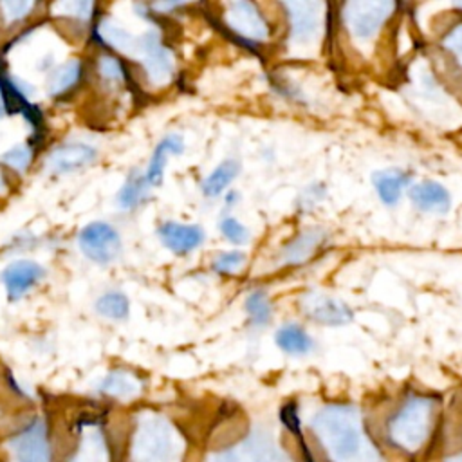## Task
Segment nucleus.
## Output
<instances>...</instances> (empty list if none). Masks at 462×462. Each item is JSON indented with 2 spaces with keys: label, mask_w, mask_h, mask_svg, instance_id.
Instances as JSON below:
<instances>
[{
  "label": "nucleus",
  "mask_w": 462,
  "mask_h": 462,
  "mask_svg": "<svg viewBox=\"0 0 462 462\" xmlns=\"http://www.w3.org/2000/svg\"><path fill=\"white\" fill-rule=\"evenodd\" d=\"M310 428L330 462H381L352 406L328 404L321 408L312 417Z\"/></svg>",
  "instance_id": "nucleus-1"
},
{
  "label": "nucleus",
  "mask_w": 462,
  "mask_h": 462,
  "mask_svg": "<svg viewBox=\"0 0 462 462\" xmlns=\"http://www.w3.org/2000/svg\"><path fill=\"white\" fill-rule=\"evenodd\" d=\"M435 402L430 397H410L388 420V442L406 455H415L430 440Z\"/></svg>",
  "instance_id": "nucleus-2"
},
{
  "label": "nucleus",
  "mask_w": 462,
  "mask_h": 462,
  "mask_svg": "<svg viewBox=\"0 0 462 462\" xmlns=\"http://www.w3.org/2000/svg\"><path fill=\"white\" fill-rule=\"evenodd\" d=\"M180 453V440L168 420L146 417L139 422L132 440L134 462H179Z\"/></svg>",
  "instance_id": "nucleus-3"
},
{
  "label": "nucleus",
  "mask_w": 462,
  "mask_h": 462,
  "mask_svg": "<svg viewBox=\"0 0 462 462\" xmlns=\"http://www.w3.org/2000/svg\"><path fill=\"white\" fill-rule=\"evenodd\" d=\"M393 2H346L343 7V20L348 32L357 42H368L375 36L381 25L393 11Z\"/></svg>",
  "instance_id": "nucleus-4"
},
{
  "label": "nucleus",
  "mask_w": 462,
  "mask_h": 462,
  "mask_svg": "<svg viewBox=\"0 0 462 462\" xmlns=\"http://www.w3.org/2000/svg\"><path fill=\"white\" fill-rule=\"evenodd\" d=\"M148 81L153 87H164L173 76V54L161 43V36L155 29L146 31L137 38V52Z\"/></svg>",
  "instance_id": "nucleus-5"
},
{
  "label": "nucleus",
  "mask_w": 462,
  "mask_h": 462,
  "mask_svg": "<svg viewBox=\"0 0 462 462\" xmlns=\"http://www.w3.org/2000/svg\"><path fill=\"white\" fill-rule=\"evenodd\" d=\"M81 253L96 263H110L121 253V236L106 222H90L78 235Z\"/></svg>",
  "instance_id": "nucleus-6"
},
{
  "label": "nucleus",
  "mask_w": 462,
  "mask_h": 462,
  "mask_svg": "<svg viewBox=\"0 0 462 462\" xmlns=\"http://www.w3.org/2000/svg\"><path fill=\"white\" fill-rule=\"evenodd\" d=\"M16 462H51V442L43 420L34 419L11 440Z\"/></svg>",
  "instance_id": "nucleus-7"
},
{
  "label": "nucleus",
  "mask_w": 462,
  "mask_h": 462,
  "mask_svg": "<svg viewBox=\"0 0 462 462\" xmlns=\"http://www.w3.org/2000/svg\"><path fill=\"white\" fill-rule=\"evenodd\" d=\"M211 462H287V458L269 439L253 435L240 444L217 453Z\"/></svg>",
  "instance_id": "nucleus-8"
},
{
  "label": "nucleus",
  "mask_w": 462,
  "mask_h": 462,
  "mask_svg": "<svg viewBox=\"0 0 462 462\" xmlns=\"http://www.w3.org/2000/svg\"><path fill=\"white\" fill-rule=\"evenodd\" d=\"M291 18V43L309 45L321 29V4L318 2H289L285 4Z\"/></svg>",
  "instance_id": "nucleus-9"
},
{
  "label": "nucleus",
  "mask_w": 462,
  "mask_h": 462,
  "mask_svg": "<svg viewBox=\"0 0 462 462\" xmlns=\"http://www.w3.org/2000/svg\"><path fill=\"white\" fill-rule=\"evenodd\" d=\"M301 309L312 321L321 325L337 327L352 319V310L346 307V303L319 291H309L301 298Z\"/></svg>",
  "instance_id": "nucleus-10"
},
{
  "label": "nucleus",
  "mask_w": 462,
  "mask_h": 462,
  "mask_svg": "<svg viewBox=\"0 0 462 462\" xmlns=\"http://www.w3.org/2000/svg\"><path fill=\"white\" fill-rule=\"evenodd\" d=\"M227 25L247 40H265L269 36V25L251 2H229L226 4Z\"/></svg>",
  "instance_id": "nucleus-11"
},
{
  "label": "nucleus",
  "mask_w": 462,
  "mask_h": 462,
  "mask_svg": "<svg viewBox=\"0 0 462 462\" xmlns=\"http://www.w3.org/2000/svg\"><path fill=\"white\" fill-rule=\"evenodd\" d=\"M67 462H112L105 430L97 422H85L79 428L74 451Z\"/></svg>",
  "instance_id": "nucleus-12"
},
{
  "label": "nucleus",
  "mask_w": 462,
  "mask_h": 462,
  "mask_svg": "<svg viewBox=\"0 0 462 462\" xmlns=\"http://www.w3.org/2000/svg\"><path fill=\"white\" fill-rule=\"evenodd\" d=\"M45 276V269L32 260H14L0 274L9 300L25 296Z\"/></svg>",
  "instance_id": "nucleus-13"
},
{
  "label": "nucleus",
  "mask_w": 462,
  "mask_h": 462,
  "mask_svg": "<svg viewBox=\"0 0 462 462\" xmlns=\"http://www.w3.org/2000/svg\"><path fill=\"white\" fill-rule=\"evenodd\" d=\"M97 152L85 143H67L54 148L47 157V166L54 173H70L94 162Z\"/></svg>",
  "instance_id": "nucleus-14"
},
{
  "label": "nucleus",
  "mask_w": 462,
  "mask_h": 462,
  "mask_svg": "<svg viewBox=\"0 0 462 462\" xmlns=\"http://www.w3.org/2000/svg\"><path fill=\"white\" fill-rule=\"evenodd\" d=\"M157 233L162 245L177 254H186L204 242V229L193 224L166 222L159 227Z\"/></svg>",
  "instance_id": "nucleus-15"
},
{
  "label": "nucleus",
  "mask_w": 462,
  "mask_h": 462,
  "mask_svg": "<svg viewBox=\"0 0 462 462\" xmlns=\"http://www.w3.org/2000/svg\"><path fill=\"white\" fill-rule=\"evenodd\" d=\"M411 202L422 209L431 213H446L451 206V197L448 189L435 180H422L410 188Z\"/></svg>",
  "instance_id": "nucleus-16"
},
{
  "label": "nucleus",
  "mask_w": 462,
  "mask_h": 462,
  "mask_svg": "<svg viewBox=\"0 0 462 462\" xmlns=\"http://www.w3.org/2000/svg\"><path fill=\"white\" fill-rule=\"evenodd\" d=\"M184 152V141L179 134H168L164 135L157 146L153 148V153L150 157L148 168L144 171V179L150 186H157L162 180L164 166L168 162V155H180Z\"/></svg>",
  "instance_id": "nucleus-17"
},
{
  "label": "nucleus",
  "mask_w": 462,
  "mask_h": 462,
  "mask_svg": "<svg viewBox=\"0 0 462 462\" xmlns=\"http://www.w3.org/2000/svg\"><path fill=\"white\" fill-rule=\"evenodd\" d=\"M323 238H325V233L318 227L301 231L292 242H289L282 249L280 262L289 263V265H298V263L307 262L312 256V253L316 251V247L323 242Z\"/></svg>",
  "instance_id": "nucleus-18"
},
{
  "label": "nucleus",
  "mask_w": 462,
  "mask_h": 462,
  "mask_svg": "<svg viewBox=\"0 0 462 462\" xmlns=\"http://www.w3.org/2000/svg\"><path fill=\"white\" fill-rule=\"evenodd\" d=\"M372 182L379 199L386 206H395L402 195L404 186L408 184V175L401 170H381L374 171Z\"/></svg>",
  "instance_id": "nucleus-19"
},
{
  "label": "nucleus",
  "mask_w": 462,
  "mask_h": 462,
  "mask_svg": "<svg viewBox=\"0 0 462 462\" xmlns=\"http://www.w3.org/2000/svg\"><path fill=\"white\" fill-rule=\"evenodd\" d=\"M97 34L112 49L119 51L123 54H128V56H135L137 38L134 34H130L125 27H121L116 20L103 18L97 25Z\"/></svg>",
  "instance_id": "nucleus-20"
},
{
  "label": "nucleus",
  "mask_w": 462,
  "mask_h": 462,
  "mask_svg": "<svg viewBox=\"0 0 462 462\" xmlns=\"http://www.w3.org/2000/svg\"><path fill=\"white\" fill-rule=\"evenodd\" d=\"M99 390L117 399H134L141 392V383L130 372L114 370L105 375V379L99 384Z\"/></svg>",
  "instance_id": "nucleus-21"
},
{
  "label": "nucleus",
  "mask_w": 462,
  "mask_h": 462,
  "mask_svg": "<svg viewBox=\"0 0 462 462\" xmlns=\"http://www.w3.org/2000/svg\"><path fill=\"white\" fill-rule=\"evenodd\" d=\"M274 341L283 352L291 356H305L312 350L310 336L300 325H294V323H289L278 328Z\"/></svg>",
  "instance_id": "nucleus-22"
},
{
  "label": "nucleus",
  "mask_w": 462,
  "mask_h": 462,
  "mask_svg": "<svg viewBox=\"0 0 462 462\" xmlns=\"http://www.w3.org/2000/svg\"><path fill=\"white\" fill-rule=\"evenodd\" d=\"M240 164L235 159H226L220 162L200 184V189L206 197H218L238 175Z\"/></svg>",
  "instance_id": "nucleus-23"
},
{
  "label": "nucleus",
  "mask_w": 462,
  "mask_h": 462,
  "mask_svg": "<svg viewBox=\"0 0 462 462\" xmlns=\"http://www.w3.org/2000/svg\"><path fill=\"white\" fill-rule=\"evenodd\" d=\"M81 76V61L79 60H69L51 70L47 78V90L51 96H58L70 88Z\"/></svg>",
  "instance_id": "nucleus-24"
},
{
  "label": "nucleus",
  "mask_w": 462,
  "mask_h": 462,
  "mask_svg": "<svg viewBox=\"0 0 462 462\" xmlns=\"http://www.w3.org/2000/svg\"><path fill=\"white\" fill-rule=\"evenodd\" d=\"M150 188L152 186L146 182L144 173L143 175H137V173L128 175V179L125 180V184L117 191V197H116L117 208H121V209H134L146 197Z\"/></svg>",
  "instance_id": "nucleus-25"
},
{
  "label": "nucleus",
  "mask_w": 462,
  "mask_h": 462,
  "mask_svg": "<svg viewBox=\"0 0 462 462\" xmlns=\"http://www.w3.org/2000/svg\"><path fill=\"white\" fill-rule=\"evenodd\" d=\"M96 312L112 321H123L128 318L130 303L128 298L119 291H110L96 300Z\"/></svg>",
  "instance_id": "nucleus-26"
},
{
  "label": "nucleus",
  "mask_w": 462,
  "mask_h": 462,
  "mask_svg": "<svg viewBox=\"0 0 462 462\" xmlns=\"http://www.w3.org/2000/svg\"><path fill=\"white\" fill-rule=\"evenodd\" d=\"M245 310L253 325L263 327L269 323L273 314V305L263 291H253L245 300Z\"/></svg>",
  "instance_id": "nucleus-27"
},
{
  "label": "nucleus",
  "mask_w": 462,
  "mask_h": 462,
  "mask_svg": "<svg viewBox=\"0 0 462 462\" xmlns=\"http://www.w3.org/2000/svg\"><path fill=\"white\" fill-rule=\"evenodd\" d=\"M31 159H32V150L27 144H22V143L11 146L7 152H4L0 155V161L7 168L14 170L16 173H25L29 164H31Z\"/></svg>",
  "instance_id": "nucleus-28"
},
{
  "label": "nucleus",
  "mask_w": 462,
  "mask_h": 462,
  "mask_svg": "<svg viewBox=\"0 0 462 462\" xmlns=\"http://www.w3.org/2000/svg\"><path fill=\"white\" fill-rule=\"evenodd\" d=\"M94 4L88 0H76V2H56L51 5V11L56 16H72L78 20H88L92 14Z\"/></svg>",
  "instance_id": "nucleus-29"
},
{
  "label": "nucleus",
  "mask_w": 462,
  "mask_h": 462,
  "mask_svg": "<svg viewBox=\"0 0 462 462\" xmlns=\"http://www.w3.org/2000/svg\"><path fill=\"white\" fill-rule=\"evenodd\" d=\"M245 265V254L242 251H226L213 260V271L218 274L238 273Z\"/></svg>",
  "instance_id": "nucleus-30"
},
{
  "label": "nucleus",
  "mask_w": 462,
  "mask_h": 462,
  "mask_svg": "<svg viewBox=\"0 0 462 462\" xmlns=\"http://www.w3.org/2000/svg\"><path fill=\"white\" fill-rule=\"evenodd\" d=\"M220 233H222V236H226L231 244H236V245H240V244H245L247 240H249V231H247V227L244 226V224H240L236 218H233V217H224L222 220H220Z\"/></svg>",
  "instance_id": "nucleus-31"
},
{
  "label": "nucleus",
  "mask_w": 462,
  "mask_h": 462,
  "mask_svg": "<svg viewBox=\"0 0 462 462\" xmlns=\"http://www.w3.org/2000/svg\"><path fill=\"white\" fill-rule=\"evenodd\" d=\"M97 72L106 81H123V78H125V69H123L121 61L114 56H108V54L99 56Z\"/></svg>",
  "instance_id": "nucleus-32"
},
{
  "label": "nucleus",
  "mask_w": 462,
  "mask_h": 462,
  "mask_svg": "<svg viewBox=\"0 0 462 462\" xmlns=\"http://www.w3.org/2000/svg\"><path fill=\"white\" fill-rule=\"evenodd\" d=\"M32 7H34V2H29V0H5L0 4L2 14L7 22H18L25 18Z\"/></svg>",
  "instance_id": "nucleus-33"
},
{
  "label": "nucleus",
  "mask_w": 462,
  "mask_h": 462,
  "mask_svg": "<svg viewBox=\"0 0 462 462\" xmlns=\"http://www.w3.org/2000/svg\"><path fill=\"white\" fill-rule=\"evenodd\" d=\"M444 45L455 54V58L462 65V23H458L448 32V36L444 38Z\"/></svg>",
  "instance_id": "nucleus-34"
},
{
  "label": "nucleus",
  "mask_w": 462,
  "mask_h": 462,
  "mask_svg": "<svg viewBox=\"0 0 462 462\" xmlns=\"http://www.w3.org/2000/svg\"><path fill=\"white\" fill-rule=\"evenodd\" d=\"M182 5L180 2H161V4H152V9H157V11H171L175 7Z\"/></svg>",
  "instance_id": "nucleus-35"
},
{
  "label": "nucleus",
  "mask_w": 462,
  "mask_h": 462,
  "mask_svg": "<svg viewBox=\"0 0 462 462\" xmlns=\"http://www.w3.org/2000/svg\"><path fill=\"white\" fill-rule=\"evenodd\" d=\"M5 101H4V94H2V88H0V119L4 117V114H5Z\"/></svg>",
  "instance_id": "nucleus-36"
},
{
  "label": "nucleus",
  "mask_w": 462,
  "mask_h": 462,
  "mask_svg": "<svg viewBox=\"0 0 462 462\" xmlns=\"http://www.w3.org/2000/svg\"><path fill=\"white\" fill-rule=\"evenodd\" d=\"M0 188H4V182H2V177H0Z\"/></svg>",
  "instance_id": "nucleus-37"
}]
</instances>
